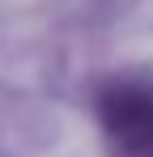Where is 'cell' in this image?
<instances>
[{"instance_id":"cell-1","label":"cell","mask_w":153,"mask_h":157,"mask_svg":"<svg viewBox=\"0 0 153 157\" xmlns=\"http://www.w3.org/2000/svg\"><path fill=\"white\" fill-rule=\"evenodd\" d=\"M111 157H153V85H115L98 98Z\"/></svg>"}]
</instances>
